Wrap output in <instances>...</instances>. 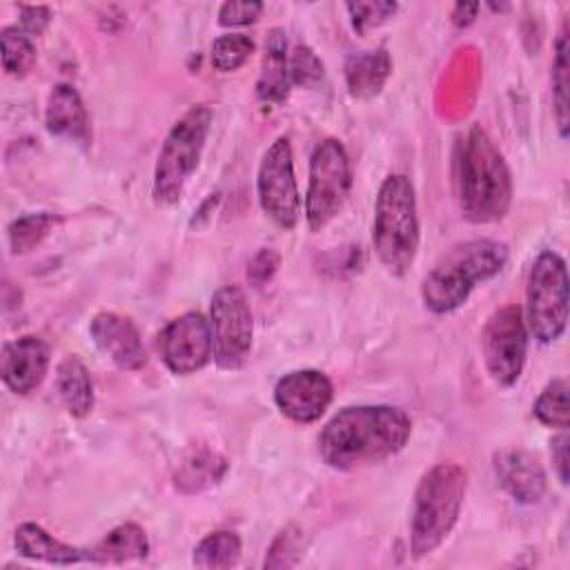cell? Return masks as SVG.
Here are the masks:
<instances>
[{
    "instance_id": "obj_5",
    "label": "cell",
    "mask_w": 570,
    "mask_h": 570,
    "mask_svg": "<svg viewBox=\"0 0 570 570\" xmlns=\"http://www.w3.org/2000/svg\"><path fill=\"white\" fill-rule=\"evenodd\" d=\"M416 194L407 176H387L376 194L372 240L381 265L392 276L410 272L419 252Z\"/></svg>"
},
{
    "instance_id": "obj_30",
    "label": "cell",
    "mask_w": 570,
    "mask_h": 570,
    "mask_svg": "<svg viewBox=\"0 0 570 570\" xmlns=\"http://www.w3.org/2000/svg\"><path fill=\"white\" fill-rule=\"evenodd\" d=\"M303 557V532L296 528H285L272 541L263 568H292Z\"/></svg>"
},
{
    "instance_id": "obj_2",
    "label": "cell",
    "mask_w": 570,
    "mask_h": 570,
    "mask_svg": "<svg viewBox=\"0 0 570 570\" xmlns=\"http://www.w3.org/2000/svg\"><path fill=\"white\" fill-rule=\"evenodd\" d=\"M454 187L459 207L470 223H494L512 200V176L503 154L479 127H470L454 154Z\"/></svg>"
},
{
    "instance_id": "obj_1",
    "label": "cell",
    "mask_w": 570,
    "mask_h": 570,
    "mask_svg": "<svg viewBox=\"0 0 570 570\" xmlns=\"http://www.w3.org/2000/svg\"><path fill=\"white\" fill-rule=\"evenodd\" d=\"M412 421L401 407L352 405L336 412L318 434V454L334 470H356L401 452Z\"/></svg>"
},
{
    "instance_id": "obj_25",
    "label": "cell",
    "mask_w": 570,
    "mask_h": 570,
    "mask_svg": "<svg viewBox=\"0 0 570 570\" xmlns=\"http://www.w3.org/2000/svg\"><path fill=\"white\" fill-rule=\"evenodd\" d=\"M0 51H2V69L9 76L22 78L36 65V47L31 36H27L18 27H4L0 31Z\"/></svg>"
},
{
    "instance_id": "obj_13",
    "label": "cell",
    "mask_w": 570,
    "mask_h": 570,
    "mask_svg": "<svg viewBox=\"0 0 570 570\" xmlns=\"http://www.w3.org/2000/svg\"><path fill=\"white\" fill-rule=\"evenodd\" d=\"M334 385L318 370H294L274 385V403L294 423H314L330 407Z\"/></svg>"
},
{
    "instance_id": "obj_20",
    "label": "cell",
    "mask_w": 570,
    "mask_h": 570,
    "mask_svg": "<svg viewBox=\"0 0 570 570\" xmlns=\"http://www.w3.org/2000/svg\"><path fill=\"white\" fill-rule=\"evenodd\" d=\"M149 554V539L145 530L125 521L109 530L96 546L87 548V561L98 566H122L129 561H140Z\"/></svg>"
},
{
    "instance_id": "obj_36",
    "label": "cell",
    "mask_w": 570,
    "mask_h": 570,
    "mask_svg": "<svg viewBox=\"0 0 570 570\" xmlns=\"http://www.w3.org/2000/svg\"><path fill=\"white\" fill-rule=\"evenodd\" d=\"M568 443H570L568 434H566V430H561V434H557L552 439V450H550L554 472L563 485H568Z\"/></svg>"
},
{
    "instance_id": "obj_14",
    "label": "cell",
    "mask_w": 570,
    "mask_h": 570,
    "mask_svg": "<svg viewBox=\"0 0 570 570\" xmlns=\"http://www.w3.org/2000/svg\"><path fill=\"white\" fill-rule=\"evenodd\" d=\"M96 347L120 370H140L147 361L145 345L131 318L116 312H98L89 323Z\"/></svg>"
},
{
    "instance_id": "obj_15",
    "label": "cell",
    "mask_w": 570,
    "mask_h": 570,
    "mask_svg": "<svg viewBox=\"0 0 570 570\" xmlns=\"http://www.w3.org/2000/svg\"><path fill=\"white\" fill-rule=\"evenodd\" d=\"M49 370V347L38 336H20L2 345L0 374L13 394L33 392Z\"/></svg>"
},
{
    "instance_id": "obj_11",
    "label": "cell",
    "mask_w": 570,
    "mask_h": 570,
    "mask_svg": "<svg viewBox=\"0 0 570 570\" xmlns=\"http://www.w3.org/2000/svg\"><path fill=\"white\" fill-rule=\"evenodd\" d=\"M256 191L263 212L283 229H294L301 218V194L294 176L292 145L287 136H278L265 151Z\"/></svg>"
},
{
    "instance_id": "obj_32",
    "label": "cell",
    "mask_w": 570,
    "mask_h": 570,
    "mask_svg": "<svg viewBox=\"0 0 570 570\" xmlns=\"http://www.w3.org/2000/svg\"><path fill=\"white\" fill-rule=\"evenodd\" d=\"M289 78H292V85H298V87H312L321 82L323 62L307 45H296L294 51L289 53Z\"/></svg>"
},
{
    "instance_id": "obj_12",
    "label": "cell",
    "mask_w": 570,
    "mask_h": 570,
    "mask_svg": "<svg viewBox=\"0 0 570 570\" xmlns=\"http://www.w3.org/2000/svg\"><path fill=\"white\" fill-rule=\"evenodd\" d=\"M156 352L171 374L187 376L203 370L214 356L209 321L200 312L171 318L156 336Z\"/></svg>"
},
{
    "instance_id": "obj_24",
    "label": "cell",
    "mask_w": 570,
    "mask_h": 570,
    "mask_svg": "<svg viewBox=\"0 0 570 570\" xmlns=\"http://www.w3.org/2000/svg\"><path fill=\"white\" fill-rule=\"evenodd\" d=\"M240 559V537L232 530L209 532L198 541L191 554V563L196 568H232Z\"/></svg>"
},
{
    "instance_id": "obj_37",
    "label": "cell",
    "mask_w": 570,
    "mask_h": 570,
    "mask_svg": "<svg viewBox=\"0 0 570 570\" xmlns=\"http://www.w3.org/2000/svg\"><path fill=\"white\" fill-rule=\"evenodd\" d=\"M479 2H456L454 4V11H452V22L456 27H470L476 18V11H479Z\"/></svg>"
},
{
    "instance_id": "obj_31",
    "label": "cell",
    "mask_w": 570,
    "mask_h": 570,
    "mask_svg": "<svg viewBox=\"0 0 570 570\" xmlns=\"http://www.w3.org/2000/svg\"><path fill=\"white\" fill-rule=\"evenodd\" d=\"M345 9L352 18V27L358 33H367L370 29H376L387 18H392L396 13L399 4L387 2V0H374V2H347Z\"/></svg>"
},
{
    "instance_id": "obj_29",
    "label": "cell",
    "mask_w": 570,
    "mask_h": 570,
    "mask_svg": "<svg viewBox=\"0 0 570 570\" xmlns=\"http://www.w3.org/2000/svg\"><path fill=\"white\" fill-rule=\"evenodd\" d=\"M532 412L539 419V423H543L548 428L566 430L568 428V383H566V379L550 381L541 390L539 399L534 401Z\"/></svg>"
},
{
    "instance_id": "obj_6",
    "label": "cell",
    "mask_w": 570,
    "mask_h": 570,
    "mask_svg": "<svg viewBox=\"0 0 570 570\" xmlns=\"http://www.w3.org/2000/svg\"><path fill=\"white\" fill-rule=\"evenodd\" d=\"M212 109L207 105L189 107L169 129L154 167V200L158 205H174L198 167L209 127Z\"/></svg>"
},
{
    "instance_id": "obj_21",
    "label": "cell",
    "mask_w": 570,
    "mask_h": 570,
    "mask_svg": "<svg viewBox=\"0 0 570 570\" xmlns=\"http://www.w3.org/2000/svg\"><path fill=\"white\" fill-rule=\"evenodd\" d=\"M390 73H392V60L383 47L352 53L345 60L347 89L354 98H361V100L374 98L385 87Z\"/></svg>"
},
{
    "instance_id": "obj_33",
    "label": "cell",
    "mask_w": 570,
    "mask_h": 570,
    "mask_svg": "<svg viewBox=\"0 0 570 570\" xmlns=\"http://www.w3.org/2000/svg\"><path fill=\"white\" fill-rule=\"evenodd\" d=\"M263 11L261 2H240V0H229L223 2L218 9V24L223 27H245L258 20Z\"/></svg>"
},
{
    "instance_id": "obj_28",
    "label": "cell",
    "mask_w": 570,
    "mask_h": 570,
    "mask_svg": "<svg viewBox=\"0 0 570 570\" xmlns=\"http://www.w3.org/2000/svg\"><path fill=\"white\" fill-rule=\"evenodd\" d=\"M254 53V40L245 33H223L212 42V67L220 73L240 69Z\"/></svg>"
},
{
    "instance_id": "obj_35",
    "label": "cell",
    "mask_w": 570,
    "mask_h": 570,
    "mask_svg": "<svg viewBox=\"0 0 570 570\" xmlns=\"http://www.w3.org/2000/svg\"><path fill=\"white\" fill-rule=\"evenodd\" d=\"M49 22H51V11L47 7H27V4L20 7V24H22L20 29L27 36H40Z\"/></svg>"
},
{
    "instance_id": "obj_23",
    "label": "cell",
    "mask_w": 570,
    "mask_h": 570,
    "mask_svg": "<svg viewBox=\"0 0 570 570\" xmlns=\"http://www.w3.org/2000/svg\"><path fill=\"white\" fill-rule=\"evenodd\" d=\"M568 22L563 20L559 36L554 40V60H552V73H550V85H552V111H554V122L559 129V136H568L570 127V65H568Z\"/></svg>"
},
{
    "instance_id": "obj_18",
    "label": "cell",
    "mask_w": 570,
    "mask_h": 570,
    "mask_svg": "<svg viewBox=\"0 0 570 570\" xmlns=\"http://www.w3.org/2000/svg\"><path fill=\"white\" fill-rule=\"evenodd\" d=\"M289 53L285 31L274 27L267 33L265 51L261 60V73L256 80V96L265 105H281L289 96Z\"/></svg>"
},
{
    "instance_id": "obj_19",
    "label": "cell",
    "mask_w": 570,
    "mask_h": 570,
    "mask_svg": "<svg viewBox=\"0 0 570 570\" xmlns=\"http://www.w3.org/2000/svg\"><path fill=\"white\" fill-rule=\"evenodd\" d=\"M13 546L20 557L45 561L53 566H73L87 561V548H76L71 543H65L49 534L38 523H20L13 534Z\"/></svg>"
},
{
    "instance_id": "obj_16",
    "label": "cell",
    "mask_w": 570,
    "mask_h": 570,
    "mask_svg": "<svg viewBox=\"0 0 570 570\" xmlns=\"http://www.w3.org/2000/svg\"><path fill=\"white\" fill-rule=\"evenodd\" d=\"M499 485L519 503H539L548 481L537 456L525 450H501L492 459Z\"/></svg>"
},
{
    "instance_id": "obj_4",
    "label": "cell",
    "mask_w": 570,
    "mask_h": 570,
    "mask_svg": "<svg viewBox=\"0 0 570 570\" xmlns=\"http://www.w3.org/2000/svg\"><path fill=\"white\" fill-rule=\"evenodd\" d=\"M468 474L456 463H436L419 481L412 501L410 550L414 559L432 554L459 521Z\"/></svg>"
},
{
    "instance_id": "obj_34",
    "label": "cell",
    "mask_w": 570,
    "mask_h": 570,
    "mask_svg": "<svg viewBox=\"0 0 570 570\" xmlns=\"http://www.w3.org/2000/svg\"><path fill=\"white\" fill-rule=\"evenodd\" d=\"M278 265H281L278 252H274L272 247H263V249L249 261V265H247V278H249V283L256 285V287L265 285V283L276 274Z\"/></svg>"
},
{
    "instance_id": "obj_3",
    "label": "cell",
    "mask_w": 570,
    "mask_h": 570,
    "mask_svg": "<svg viewBox=\"0 0 570 570\" xmlns=\"http://www.w3.org/2000/svg\"><path fill=\"white\" fill-rule=\"evenodd\" d=\"M510 249L494 238H474L445 252L421 283L423 305L432 314L459 309L479 283L494 278L508 263Z\"/></svg>"
},
{
    "instance_id": "obj_7",
    "label": "cell",
    "mask_w": 570,
    "mask_h": 570,
    "mask_svg": "<svg viewBox=\"0 0 570 570\" xmlns=\"http://www.w3.org/2000/svg\"><path fill=\"white\" fill-rule=\"evenodd\" d=\"M525 327L539 343H554L568 325V267L552 252H541L528 274Z\"/></svg>"
},
{
    "instance_id": "obj_10",
    "label": "cell",
    "mask_w": 570,
    "mask_h": 570,
    "mask_svg": "<svg viewBox=\"0 0 570 570\" xmlns=\"http://www.w3.org/2000/svg\"><path fill=\"white\" fill-rule=\"evenodd\" d=\"M209 330L214 361L220 370H236L252 350V309L238 285H225L212 296Z\"/></svg>"
},
{
    "instance_id": "obj_9",
    "label": "cell",
    "mask_w": 570,
    "mask_h": 570,
    "mask_svg": "<svg viewBox=\"0 0 570 570\" xmlns=\"http://www.w3.org/2000/svg\"><path fill=\"white\" fill-rule=\"evenodd\" d=\"M481 352L485 370L497 385L510 387L519 381L528 354V327L519 305L508 303L488 318L481 334Z\"/></svg>"
},
{
    "instance_id": "obj_8",
    "label": "cell",
    "mask_w": 570,
    "mask_h": 570,
    "mask_svg": "<svg viewBox=\"0 0 570 570\" xmlns=\"http://www.w3.org/2000/svg\"><path fill=\"white\" fill-rule=\"evenodd\" d=\"M352 187V165L341 140L325 138L309 158V180L305 191V220L312 232H321L343 207Z\"/></svg>"
},
{
    "instance_id": "obj_22",
    "label": "cell",
    "mask_w": 570,
    "mask_h": 570,
    "mask_svg": "<svg viewBox=\"0 0 570 570\" xmlns=\"http://www.w3.org/2000/svg\"><path fill=\"white\" fill-rule=\"evenodd\" d=\"M56 390L71 416L85 419L94 410V383H91L89 370L76 354L65 356L58 363Z\"/></svg>"
},
{
    "instance_id": "obj_26",
    "label": "cell",
    "mask_w": 570,
    "mask_h": 570,
    "mask_svg": "<svg viewBox=\"0 0 570 570\" xmlns=\"http://www.w3.org/2000/svg\"><path fill=\"white\" fill-rule=\"evenodd\" d=\"M225 472V461L214 454V452H196L191 459H187L178 474H176V485L185 492H196L203 490L212 483H216Z\"/></svg>"
},
{
    "instance_id": "obj_17",
    "label": "cell",
    "mask_w": 570,
    "mask_h": 570,
    "mask_svg": "<svg viewBox=\"0 0 570 570\" xmlns=\"http://www.w3.org/2000/svg\"><path fill=\"white\" fill-rule=\"evenodd\" d=\"M45 122L53 136L67 138L80 147H89L91 142V129H89V116H87L85 102L76 91V87L69 82H58L51 89L47 98Z\"/></svg>"
},
{
    "instance_id": "obj_27",
    "label": "cell",
    "mask_w": 570,
    "mask_h": 570,
    "mask_svg": "<svg viewBox=\"0 0 570 570\" xmlns=\"http://www.w3.org/2000/svg\"><path fill=\"white\" fill-rule=\"evenodd\" d=\"M58 216L47 214V212H38V214H24L20 218H16L9 225V245L13 254H27L33 247H38L47 234L56 227Z\"/></svg>"
}]
</instances>
